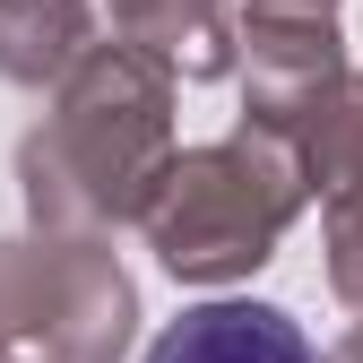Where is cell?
I'll return each mask as SVG.
<instances>
[{
  "label": "cell",
  "mask_w": 363,
  "mask_h": 363,
  "mask_svg": "<svg viewBox=\"0 0 363 363\" xmlns=\"http://www.w3.org/2000/svg\"><path fill=\"white\" fill-rule=\"evenodd\" d=\"M329 363H363V320H354V329L337 337V354H329Z\"/></svg>",
  "instance_id": "obj_10"
},
{
  "label": "cell",
  "mask_w": 363,
  "mask_h": 363,
  "mask_svg": "<svg viewBox=\"0 0 363 363\" xmlns=\"http://www.w3.org/2000/svg\"><path fill=\"white\" fill-rule=\"evenodd\" d=\"M173 164V78L130 43H96L18 139V191L35 234H113L139 225L156 173Z\"/></svg>",
  "instance_id": "obj_1"
},
{
  "label": "cell",
  "mask_w": 363,
  "mask_h": 363,
  "mask_svg": "<svg viewBox=\"0 0 363 363\" xmlns=\"http://www.w3.org/2000/svg\"><path fill=\"white\" fill-rule=\"evenodd\" d=\"M234 35H337V0H242Z\"/></svg>",
  "instance_id": "obj_8"
},
{
  "label": "cell",
  "mask_w": 363,
  "mask_h": 363,
  "mask_svg": "<svg viewBox=\"0 0 363 363\" xmlns=\"http://www.w3.org/2000/svg\"><path fill=\"white\" fill-rule=\"evenodd\" d=\"M147 363H320V354H311V337H303L294 311L251 303V294H225V303H191L147 346Z\"/></svg>",
  "instance_id": "obj_6"
},
{
  "label": "cell",
  "mask_w": 363,
  "mask_h": 363,
  "mask_svg": "<svg viewBox=\"0 0 363 363\" xmlns=\"http://www.w3.org/2000/svg\"><path fill=\"white\" fill-rule=\"evenodd\" d=\"M139 337V286L96 234H0V354L121 363Z\"/></svg>",
  "instance_id": "obj_3"
},
{
  "label": "cell",
  "mask_w": 363,
  "mask_h": 363,
  "mask_svg": "<svg viewBox=\"0 0 363 363\" xmlns=\"http://www.w3.org/2000/svg\"><path fill=\"white\" fill-rule=\"evenodd\" d=\"M294 216H303L294 147L234 121L208 147H173V164L139 208V234L173 286H242L251 268L277 259Z\"/></svg>",
  "instance_id": "obj_2"
},
{
  "label": "cell",
  "mask_w": 363,
  "mask_h": 363,
  "mask_svg": "<svg viewBox=\"0 0 363 363\" xmlns=\"http://www.w3.org/2000/svg\"><path fill=\"white\" fill-rule=\"evenodd\" d=\"M268 139L294 147V173H303V199L320 208H354L363 199V69H329L311 96H294L277 121H251Z\"/></svg>",
  "instance_id": "obj_4"
},
{
  "label": "cell",
  "mask_w": 363,
  "mask_h": 363,
  "mask_svg": "<svg viewBox=\"0 0 363 363\" xmlns=\"http://www.w3.org/2000/svg\"><path fill=\"white\" fill-rule=\"evenodd\" d=\"M320 216H329V286H337V303L363 311V199L354 208H320Z\"/></svg>",
  "instance_id": "obj_9"
},
{
  "label": "cell",
  "mask_w": 363,
  "mask_h": 363,
  "mask_svg": "<svg viewBox=\"0 0 363 363\" xmlns=\"http://www.w3.org/2000/svg\"><path fill=\"white\" fill-rule=\"evenodd\" d=\"M96 18L113 26V43H130L164 78H199L208 86V78H234V61H242L225 0H96Z\"/></svg>",
  "instance_id": "obj_5"
},
{
  "label": "cell",
  "mask_w": 363,
  "mask_h": 363,
  "mask_svg": "<svg viewBox=\"0 0 363 363\" xmlns=\"http://www.w3.org/2000/svg\"><path fill=\"white\" fill-rule=\"evenodd\" d=\"M0 363H18V354H0Z\"/></svg>",
  "instance_id": "obj_11"
},
{
  "label": "cell",
  "mask_w": 363,
  "mask_h": 363,
  "mask_svg": "<svg viewBox=\"0 0 363 363\" xmlns=\"http://www.w3.org/2000/svg\"><path fill=\"white\" fill-rule=\"evenodd\" d=\"M96 0H0V78L9 86H61L96 52Z\"/></svg>",
  "instance_id": "obj_7"
}]
</instances>
